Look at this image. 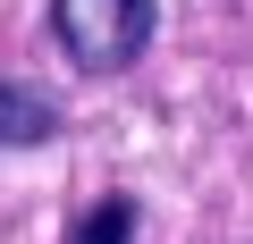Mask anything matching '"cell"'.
<instances>
[{
    "mask_svg": "<svg viewBox=\"0 0 253 244\" xmlns=\"http://www.w3.org/2000/svg\"><path fill=\"white\" fill-rule=\"evenodd\" d=\"M161 26V0H51V34L76 68L93 76H118V68H135L144 42Z\"/></svg>",
    "mask_w": 253,
    "mask_h": 244,
    "instance_id": "cell-1",
    "label": "cell"
},
{
    "mask_svg": "<svg viewBox=\"0 0 253 244\" xmlns=\"http://www.w3.org/2000/svg\"><path fill=\"white\" fill-rule=\"evenodd\" d=\"M51 135H59V101L0 76V152H26V143H51Z\"/></svg>",
    "mask_w": 253,
    "mask_h": 244,
    "instance_id": "cell-2",
    "label": "cell"
},
{
    "mask_svg": "<svg viewBox=\"0 0 253 244\" xmlns=\"http://www.w3.org/2000/svg\"><path fill=\"white\" fill-rule=\"evenodd\" d=\"M68 244H135V202H126V194H101V202L68 227Z\"/></svg>",
    "mask_w": 253,
    "mask_h": 244,
    "instance_id": "cell-3",
    "label": "cell"
}]
</instances>
